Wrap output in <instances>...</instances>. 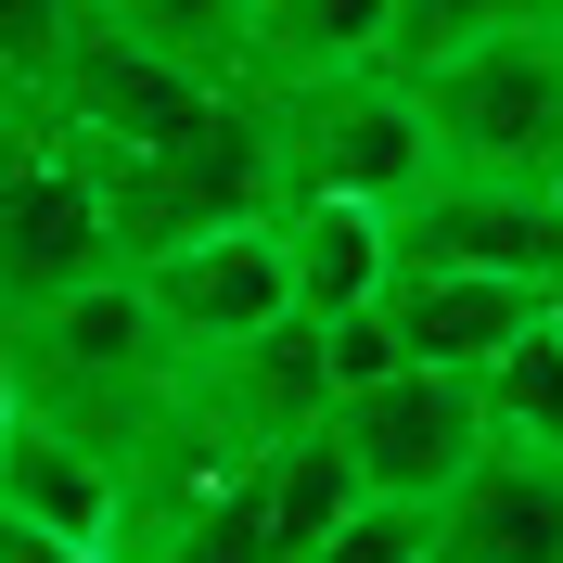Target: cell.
I'll return each instance as SVG.
<instances>
[{"instance_id": "obj_1", "label": "cell", "mask_w": 563, "mask_h": 563, "mask_svg": "<svg viewBox=\"0 0 563 563\" xmlns=\"http://www.w3.org/2000/svg\"><path fill=\"white\" fill-rule=\"evenodd\" d=\"M422 115H435L449 179L563 192V13H512V26L461 38L449 65H422Z\"/></svg>"}, {"instance_id": "obj_2", "label": "cell", "mask_w": 563, "mask_h": 563, "mask_svg": "<svg viewBox=\"0 0 563 563\" xmlns=\"http://www.w3.org/2000/svg\"><path fill=\"white\" fill-rule=\"evenodd\" d=\"M282 129V206L295 192H372V206H410L435 179V115H422V77L397 65H320L269 90Z\"/></svg>"}, {"instance_id": "obj_3", "label": "cell", "mask_w": 563, "mask_h": 563, "mask_svg": "<svg viewBox=\"0 0 563 563\" xmlns=\"http://www.w3.org/2000/svg\"><path fill=\"white\" fill-rule=\"evenodd\" d=\"M115 538H141L129 461H115L77 410L26 397L13 435H0V563H103Z\"/></svg>"}, {"instance_id": "obj_4", "label": "cell", "mask_w": 563, "mask_h": 563, "mask_svg": "<svg viewBox=\"0 0 563 563\" xmlns=\"http://www.w3.org/2000/svg\"><path fill=\"white\" fill-rule=\"evenodd\" d=\"M333 435H346L358 487L385 499H449L474 461H487V372L474 358H397V372H372V385H333Z\"/></svg>"}, {"instance_id": "obj_5", "label": "cell", "mask_w": 563, "mask_h": 563, "mask_svg": "<svg viewBox=\"0 0 563 563\" xmlns=\"http://www.w3.org/2000/svg\"><path fill=\"white\" fill-rule=\"evenodd\" d=\"M38 90H52L90 141H115V154H167V141H192L218 115V90H244V77H206L192 52H167V38L115 26V13H77V38L52 52Z\"/></svg>"}, {"instance_id": "obj_6", "label": "cell", "mask_w": 563, "mask_h": 563, "mask_svg": "<svg viewBox=\"0 0 563 563\" xmlns=\"http://www.w3.org/2000/svg\"><path fill=\"white\" fill-rule=\"evenodd\" d=\"M141 295L167 308L179 346H244L295 308V256H282V218H218V231H179V244L129 256Z\"/></svg>"}, {"instance_id": "obj_7", "label": "cell", "mask_w": 563, "mask_h": 563, "mask_svg": "<svg viewBox=\"0 0 563 563\" xmlns=\"http://www.w3.org/2000/svg\"><path fill=\"white\" fill-rule=\"evenodd\" d=\"M563 282L538 269H461V256H397L385 282V320H397V346L410 358H499L512 333H526L538 308H551Z\"/></svg>"}, {"instance_id": "obj_8", "label": "cell", "mask_w": 563, "mask_h": 563, "mask_svg": "<svg viewBox=\"0 0 563 563\" xmlns=\"http://www.w3.org/2000/svg\"><path fill=\"white\" fill-rule=\"evenodd\" d=\"M435 551H449V563H526V551H563V449L487 435V461L435 499Z\"/></svg>"}, {"instance_id": "obj_9", "label": "cell", "mask_w": 563, "mask_h": 563, "mask_svg": "<svg viewBox=\"0 0 563 563\" xmlns=\"http://www.w3.org/2000/svg\"><path fill=\"white\" fill-rule=\"evenodd\" d=\"M282 256H295V308H372L397 282V206L372 192H295L282 206Z\"/></svg>"}, {"instance_id": "obj_10", "label": "cell", "mask_w": 563, "mask_h": 563, "mask_svg": "<svg viewBox=\"0 0 563 563\" xmlns=\"http://www.w3.org/2000/svg\"><path fill=\"white\" fill-rule=\"evenodd\" d=\"M385 13L397 0H256L244 13V77L282 90V77H320V65H385Z\"/></svg>"}, {"instance_id": "obj_11", "label": "cell", "mask_w": 563, "mask_h": 563, "mask_svg": "<svg viewBox=\"0 0 563 563\" xmlns=\"http://www.w3.org/2000/svg\"><path fill=\"white\" fill-rule=\"evenodd\" d=\"M474 372H487V422H499V435L563 449V295H551V308H538L499 358H474Z\"/></svg>"}, {"instance_id": "obj_12", "label": "cell", "mask_w": 563, "mask_h": 563, "mask_svg": "<svg viewBox=\"0 0 563 563\" xmlns=\"http://www.w3.org/2000/svg\"><path fill=\"white\" fill-rule=\"evenodd\" d=\"M90 13H115V26L192 52L206 77H244V13H256V0H90Z\"/></svg>"}, {"instance_id": "obj_13", "label": "cell", "mask_w": 563, "mask_h": 563, "mask_svg": "<svg viewBox=\"0 0 563 563\" xmlns=\"http://www.w3.org/2000/svg\"><path fill=\"white\" fill-rule=\"evenodd\" d=\"M526 0H397L385 13V65L397 77H422V65H449L461 38H487V26H512Z\"/></svg>"}, {"instance_id": "obj_14", "label": "cell", "mask_w": 563, "mask_h": 563, "mask_svg": "<svg viewBox=\"0 0 563 563\" xmlns=\"http://www.w3.org/2000/svg\"><path fill=\"white\" fill-rule=\"evenodd\" d=\"M435 551V499H385V487H358V512L333 526V551L320 563H410Z\"/></svg>"}, {"instance_id": "obj_15", "label": "cell", "mask_w": 563, "mask_h": 563, "mask_svg": "<svg viewBox=\"0 0 563 563\" xmlns=\"http://www.w3.org/2000/svg\"><path fill=\"white\" fill-rule=\"evenodd\" d=\"M90 0H0V77H52V52L77 38Z\"/></svg>"}, {"instance_id": "obj_16", "label": "cell", "mask_w": 563, "mask_h": 563, "mask_svg": "<svg viewBox=\"0 0 563 563\" xmlns=\"http://www.w3.org/2000/svg\"><path fill=\"white\" fill-rule=\"evenodd\" d=\"M526 13H563V0H526Z\"/></svg>"}]
</instances>
